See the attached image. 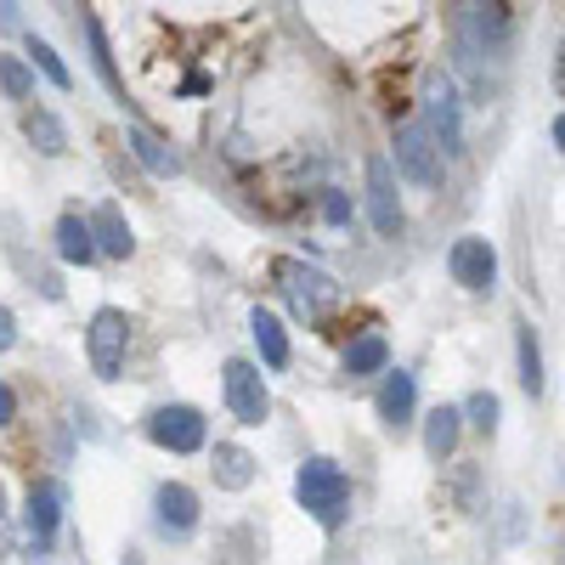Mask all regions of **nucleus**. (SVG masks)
Segmentation results:
<instances>
[{"label": "nucleus", "mask_w": 565, "mask_h": 565, "mask_svg": "<svg viewBox=\"0 0 565 565\" xmlns=\"http://www.w3.org/2000/svg\"><path fill=\"white\" fill-rule=\"evenodd\" d=\"M295 492H300V509L311 514L322 532L345 526V514H351V481H345V469L334 458H306L300 476H295Z\"/></svg>", "instance_id": "nucleus-1"}, {"label": "nucleus", "mask_w": 565, "mask_h": 565, "mask_svg": "<svg viewBox=\"0 0 565 565\" xmlns=\"http://www.w3.org/2000/svg\"><path fill=\"white\" fill-rule=\"evenodd\" d=\"M458 45H463L469 63H481V57L503 63V52H509V7H503V0H463Z\"/></svg>", "instance_id": "nucleus-2"}, {"label": "nucleus", "mask_w": 565, "mask_h": 565, "mask_svg": "<svg viewBox=\"0 0 565 565\" xmlns=\"http://www.w3.org/2000/svg\"><path fill=\"white\" fill-rule=\"evenodd\" d=\"M277 271V289L289 295V306H295V317H306V322H317V317H328V306L340 300V282L328 277L322 266H306V260H277L271 266Z\"/></svg>", "instance_id": "nucleus-3"}, {"label": "nucleus", "mask_w": 565, "mask_h": 565, "mask_svg": "<svg viewBox=\"0 0 565 565\" xmlns=\"http://www.w3.org/2000/svg\"><path fill=\"white\" fill-rule=\"evenodd\" d=\"M441 159H447V153H441L430 119H407V125L396 130V175H407L413 186H441V175H447Z\"/></svg>", "instance_id": "nucleus-4"}, {"label": "nucleus", "mask_w": 565, "mask_h": 565, "mask_svg": "<svg viewBox=\"0 0 565 565\" xmlns=\"http://www.w3.org/2000/svg\"><path fill=\"white\" fill-rule=\"evenodd\" d=\"M125 345H130V317L103 306L85 328V351H90V367H97V380H119L125 367Z\"/></svg>", "instance_id": "nucleus-5"}, {"label": "nucleus", "mask_w": 565, "mask_h": 565, "mask_svg": "<svg viewBox=\"0 0 565 565\" xmlns=\"http://www.w3.org/2000/svg\"><path fill=\"white\" fill-rule=\"evenodd\" d=\"M221 385H226V407L238 424H266L271 413V396H266V380H260V367L244 362V356H232L221 367Z\"/></svg>", "instance_id": "nucleus-6"}, {"label": "nucleus", "mask_w": 565, "mask_h": 565, "mask_svg": "<svg viewBox=\"0 0 565 565\" xmlns=\"http://www.w3.org/2000/svg\"><path fill=\"white\" fill-rule=\"evenodd\" d=\"M148 436H153V447H164V452H199L204 441H210V424H204V413L199 407H159V413H148Z\"/></svg>", "instance_id": "nucleus-7"}, {"label": "nucleus", "mask_w": 565, "mask_h": 565, "mask_svg": "<svg viewBox=\"0 0 565 565\" xmlns=\"http://www.w3.org/2000/svg\"><path fill=\"white\" fill-rule=\"evenodd\" d=\"M367 221L380 238H396L402 232V193H396V164L373 153L367 159Z\"/></svg>", "instance_id": "nucleus-8"}, {"label": "nucleus", "mask_w": 565, "mask_h": 565, "mask_svg": "<svg viewBox=\"0 0 565 565\" xmlns=\"http://www.w3.org/2000/svg\"><path fill=\"white\" fill-rule=\"evenodd\" d=\"M63 503H68V492L57 487V481H40V487H29V548H34V559L52 548V537H57V526H63Z\"/></svg>", "instance_id": "nucleus-9"}, {"label": "nucleus", "mask_w": 565, "mask_h": 565, "mask_svg": "<svg viewBox=\"0 0 565 565\" xmlns=\"http://www.w3.org/2000/svg\"><path fill=\"white\" fill-rule=\"evenodd\" d=\"M447 266H452V282H463V289H476V295H487L498 282V255H492L487 238H458Z\"/></svg>", "instance_id": "nucleus-10"}, {"label": "nucleus", "mask_w": 565, "mask_h": 565, "mask_svg": "<svg viewBox=\"0 0 565 565\" xmlns=\"http://www.w3.org/2000/svg\"><path fill=\"white\" fill-rule=\"evenodd\" d=\"M430 130H436V141H441V153H458V148H463V114H458L452 79H436V85H430Z\"/></svg>", "instance_id": "nucleus-11"}, {"label": "nucleus", "mask_w": 565, "mask_h": 565, "mask_svg": "<svg viewBox=\"0 0 565 565\" xmlns=\"http://www.w3.org/2000/svg\"><path fill=\"white\" fill-rule=\"evenodd\" d=\"M153 503H159V526H164V532H193V526H199V492H193V487L164 481Z\"/></svg>", "instance_id": "nucleus-12"}, {"label": "nucleus", "mask_w": 565, "mask_h": 565, "mask_svg": "<svg viewBox=\"0 0 565 565\" xmlns=\"http://www.w3.org/2000/svg\"><path fill=\"white\" fill-rule=\"evenodd\" d=\"M23 136L34 141V148L45 153V159H63L68 153V130H63V119L52 114V108H23Z\"/></svg>", "instance_id": "nucleus-13"}, {"label": "nucleus", "mask_w": 565, "mask_h": 565, "mask_svg": "<svg viewBox=\"0 0 565 565\" xmlns=\"http://www.w3.org/2000/svg\"><path fill=\"white\" fill-rule=\"evenodd\" d=\"M413 402H418V385H413V373H385V385H380V418L391 424V430H402V424L413 418Z\"/></svg>", "instance_id": "nucleus-14"}, {"label": "nucleus", "mask_w": 565, "mask_h": 565, "mask_svg": "<svg viewBox=\"0 0 565 565\" xmlns=\"http://www.w3.org/2000/svg\"><path fill=\"white\" fill-rule=\"evenodd\" d=\"M90 232H97V249H103V255H114V260H130V255H136V238H130L119 204H103L97 215H90Z\"/></svg>", "instance_id": "nucleus-15"}, {"label": "nucleus", "mask_w": 565, "mask_h": 565, "mask_svg": "<svg viewBox=\"0 0 565 565\" xmlns=\"http://www.w3.org/2000/svg\"><path fill=\"white\" fill-rule=\"evenodd\" d=\"M458 430H463V413L458 407H436L430 418H424V452H430L436 463H447L458 452Z\"/></svg>", "instance_id": "nucleus-16"}, {"label": "nucleus", "mask_w": 565, "mask_h": 565, "mask_svg": "<svg viewBox=\"0 0 565 565\" xmlns=\"http://www.w3.org/2000/svg\"><path fill=\"white\" fill-rule=\"evenodd\" d=\"M57 255L68 260V266H90L103 249H97V232H90V221H79V215H63L57 221Z\"/></svg>", "instance_id": "nucleus-17"}, {"label": "nucleus", "mask_w": 565, "mask_h": 565, "mask_svg": "<svg viewBox=\"0 0 565 565\" xmlns=\"http://www.w3.org/2000/svg\"><path fill=\"white\" fill-rule=\"evenodd\" d=\"M249 481H255V458H249V447H238V441H215V487L244 492Z\"/></svg>", "instance_id": "nucleus-18"}, {"label": "nucleus", "mask_w": 565, "mask_h": 565, "mask_svg": "<svg viewBox=\"0 0 565 565\" xmlns=\"http://www.w3.org/2000/svg\"><path fill=\"white\" fill-rule=\"evenodd\" d=\"M249 334H255L266 367H289V334H282V322H277L271 311H255V317H249Z\"/></svg>", "instance_id": "nucleus-19"}, {"label": "nucleus", "mask_w": 565, "mask_h": 565, "mask_svg": "<svg viewBox=\"0 0 565 565\" xmlns=\"http://www.w3.org/2000/svg\"><path fill=\"white\" fill-rule=\"evenodd\" d=\"M385 362H391L385 334H362V340H351V351H345V373H351V380H362V373H385Z\"/></svg>", "instance_id": "nucleus-20"}, {"label": "nucleus", "mask_w": 565, "mask_h": 565, "mask_svg": "<svg viewBox=\"0 0 565 565\" xmlns=\"http://www.w3.org/2000/svg\"><path fill=\"white\" fill-rule=\"evenodd\" d=\"M130 153H136L141 164H148L153 175H181V159H175V153L164 148V141H159L153 130H141V125L130 130Z\"/></svg>", "instance_id": "nucleus-21"}, {"label": "nucleus", "mask_w": 565, "mask_h": 565, "mask_svg": "<svg viewBox=\"0 0 565 565\" xmlns=\"http://www.w3.org/2000/svg\"><path fill=\"white\" fill-rule=\"evenodd\" d=\"M514 351H521V385H526V396H543V351H537L532 322H514Z\"/></svg>", "instance_id": "nucleus-22"}, {"label": "nucleus", "mask_w": 565, "mask_h": 565, "mask_svg": "<svg viewBox=\"0 0 565 565\" xmlns=\"http://www.w3.org/2000/svg\"><path fill=\"white\" fill-rule=\"evenodd\" d=\"M29 63H34V68H40L45 79H52L57 90H68V85H74V74H68V63L57 57V45H52V40H40V34H29Z\"/></svg>", "instance_id": "nucleus-23"}, {"label": "nucleus", "mask_w": 565, "mask_h": 565, "mask_svg": "<svg viewBox=\"0 0 565 565\" xmlns=\"http://www.w3.org/2000/svg\"><path fill=\"white\" fill-rule=\"evenodd\" d=\"M0 90H7V97H18V103H29V97H34V63L0 52Z\"/></svg>", "instance_id": "nucleus-24"}, {"label": "nucleus", "mask_w": 565, "mask_h": 565, "mask_svg": "<svg viewBox=\"0 0 565 565\" xmlns=\"http://www.w3.org/2000/svg\"><path fill=\"white\" fill-rule=\"evenodd\" d=\"M85 40H90V63H97V74H103V85L114 90V97H119V74H114V52H108V40H103V23L97 18H85Z\"/></svg>", "instance_id": "nucleus-25"}, {"label": "nucleus", "mask_w": 565, "mask_h": 565, "mask_svg": "<svg viewBox=\"0 0 565 565\" xmlns=\"http://www.w3.org/2000/svg\"><path fill=\"white\" fill-rule=\"evenodd\" d=\"M463 413H469V424H476L481 436H492V430H498V396H492V391H476Z\"/></svg>", "instance_id": "nucleus-26"}, {"label": "nucleus", "mask_w": 565, "mask_h": 565, "mask_svg": "<svg viewBox=\"0 0 565 565\" xmlns=\"http://www.w3.org/2000/svg\"><path fill=\"white\" fill-rule=\"evenodd\" d=\"M322 221H328V226H345V221H351V199H345V193H328V199H322Z\"/></svg>", "instance_id": "nucleus-27"}, {"label": "nucleus", "mask_w": 565, "mask_h": 565, "mask_svg": "<svg viewBox=\"0 0 565 565\" xmlns=\"http://www.w3.org/2000/svg\"><path fill=\"white\" fill-rule=\"evenodd\" d=\"M0 29H7V34H18V29H23V12H18V0H0Z\"/></svg>", "instance_id": "nucleus-28"}, {"label": "nucleus", "mask_w": 565, "mask_h": 565, "mask_svg": "<svg viewBox=\"0 0 565 565\" xmlns=\"http://www.w3.org/2000/svg\"><path fill=\"white\" fill-rule=\"evenodd\" d=\"M18 418V396H12V385L0 380V424H12Z\"/></svg>", "instance_id": "nucleus-29"}, {"label": "nucleus", "mask_w": 565, "mask_h": 565, "mask_svg": "<svg viewBox=\"0 0 565 565\" xmlns=\"http://www.w3.org/2000/svg\"><path fill=\"white\" fill-rule=\"evenodd\" d=\"M18 340V322H12V311H0V351H7Z\"/></svg>", "instance_id": "nucleus-30"}, {"label": "nucleus", "mask_w": 565, "mask_h": 565, "mask_svg": "<svg viewBox=\"0 0 565 565\" xmlns=\"http://www.w3.org/2000/svg\"><path fill=\"white\" fill-rule=\"evenodd\" d=\"M554 148H565V114L554 119Z\"/></svg>", "instance_id": "nucleus-31"}, {"label": "nucleus", "mask_w": 565, "mask_h": 565, "mask_svg": "<svg viewBox=\"0 0 565 565\" xmlns=\"http://www.w3.org/2000/svg\"><path fill=\"white\" fill-rule=\"evenodd\" d=\"M0 521H7V487H0Z\"/></svg>", "instance_id": "nucleus-32"}, {"label": "nucleus", "mask_w": 565, "mask_h": 565, "mask_svg": "<svg viewBox=\"0 0 565 565\" xmlns=\"http://www.w3.org/2000/svg\"><path fill=\"white\" fill-rule=\"evenodd\" d=\"M130 565H141V559H130Z\"/></svg>", "instance_id": "nucleus-33"}]
</instances>
